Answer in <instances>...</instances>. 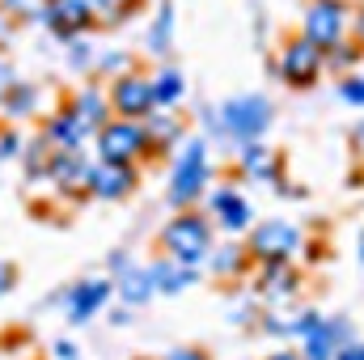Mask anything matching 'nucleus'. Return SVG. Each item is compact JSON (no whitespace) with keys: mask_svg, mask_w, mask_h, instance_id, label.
<instances>
[{"mask_svg":"<svg viewBox=\"0 0 364 360\" xmlns=\"http://www.w3.org/2000/svg\"><path fill=\"white\" fill-rule=\"evenodd\" d=\"M275 123V106L272 97L263 93H233L225 97L220 106H208L203 110V132L220 136V140H233V144H255L272 132Z\"/></svg>","mask_w":364,"mask_h":360,"instance_id":"obj_1","label":"nucleus"},{"mask_svg":"<svg viewBox=\"0 0 364 360\" xmlns=\"http://www.w3.org/2000/svg\"><path fill=\"white\" fill-rule=\"evenodd\" d=\"M208 182H212V144H208V136H186L170 162L166 199L174 203V212H186L199 199H208V191H212Z\"/></svg>","mask_w":364,"mask_h":360,"instance_id":"obj_2","label":"nucleus"},{"mask_svg":"<svg viewBox=\"0 0 364 360\" xmlns=\"http://www.w3.org/2000/svg\"><path fill=\"white\" fill-rule=\"evenodd\" d=\"M157 246H161L166 259H174V263H182V268L199 271L203 263H208V255H212V221H208L203 212H195V208L174 212V216L161 225Z\"/></svg>","mask_w":364,"mask_h":360,"instance_id":"obj_3","label":"nucleus"},{"mask_svg":"<svg viewBox=\"0 0 364 360\" xmlns=\"http://www.w3.org/2000/svg\"><path fill=\"white\" fill-rule=\"evenodd\" d=\"M352 0H305V13H301V38H309L314 47L331 51L339 43L352 38Z\"/></svg>","mask_w":364,"mask_h":360,"instance_id":"obj_4","label":"nucleus"},{"mask_svg":"<svg viewBox=\"0 0 364 360\" xmlns=\"http://www.w3.org/2000/svg\"><path fill=\"white\" fill-rule=\"evenodd\" d=\"M272 68H275V77H279L288 90H314V85L326 77V51H322V47H314L309 38L292 34V38H284V43H279Z\"/></svg>","mask_w":364,"mask_h":360,"instance_id":"obj_5","label":"nucleus"},{"mask_svg":"<svg viewBox=\"0 0 364 360\" xmlns=\"http://www.w3.org/2000/svg\"><path fill=\"white\" fill-rule=\"evenodd\" d=\"M246 250H250L255 268L259 263H292L296 250H305V233L288 216H267V221H255Z\"/></svg>","mask_w":364,"mask_h":360,"instance_id":"obj_6","label":"nucleus"},{"mask_svg":"<svg viewBox=\"0 0 364 360\" xmlns=\"http://www.w3.org/2000/svg\"><path fill=\"white\" fill-rule=\"evenodd\" d=\"M93 157L97 162H119V166H140L144 157H153L144 123H132V119L102 123L97 136H93Z\"/></svg>","mask_w":364,"mask_h":360,"instance_id":"obj_7","label":"nucleus"},{"mask_svg":"<svg viewBox=\"0 0 364 360\" xmlns=\"http://www.w3.org/2000/svg\"><path fill=\"white\" fill-rule=\"evenodd\" d=\"M106 97H110V115L114 119H132V123H144L153 110H157V93H153V73L136 68L119 81L106 85Z\"/></svg>","mask_w":364,"mask_h":360,"instance_id":"obj_8","label":"nucleus"},{"mask_svg":"<svg viewBox=\"0 0 364 360\" xmlns=\"http://www.w3.org/2000/svg\"><path fill=\"white\" fill-rule=\"evenodd\" d=\"M43 30H51L60 43H73V38H90L97 30V13H93V0H47L43 17H38Z\"/></svg>","mask_w":364,"mask_h":360,"instance_id":"obj_9","label":"nucleus"},{"mask_svg":"<svg viewBox=\"0 0 364 360\" xmlns=\"http://www.w3.org/2000/svg\"><path fill=\"white\" fill-rule=\"evenodd\" d=\"M208 221H216L229 238L250 233V229H255V203H250L233 182H220V186L208 191Z\"/></svg>","mask_w":364,"mask_h":360,"instance_id":"obj_10","label":"nucleus"},{"mask_svg":"<svg viewBox=\"0 0 364 360\" xmlns=\"http://www.w3.org/2000/svg\"><path fill=\"white\" fill-rule=\"evenodd\" d=\"M106 268H110V284H114V297L127 305V309H136V305H149L153 297H157V288H153V280H149V263H136L127 250H114L110 259H106Z\"/></svg>","mask_w":364,"mask_h":360,"instance_id":"obj_11","label":"nucleus"},{"mask_svg":"<svg viewBox=\"0 0 364 360\" xmlns=\"http://www.w3.org/2000/svg\"><path fill=\"white\" fill-rule=\"evenodd\" d=\"M110 297H114V284L102 280V275H90V280H77V284L60 297V305H64V318H68L73 327H85L93 314H102V309L110 305Z\"/></svg>","mask_w":364,"mask_h":360,"instance_id":"obj_12","label":"nucleus"},{"mask_svg":"<svg viewBox=\"0 0 364 360\" xmlns=\"http://www.w3.org/2000/svg\"><path fill=\"white\" fill-rule=\"evenodd\" d=\"M140 186V166H119V162H97L90 166V199L102 203H123Z\"/></svg>","mask_w":364,"mask_h":360,"instance_id":"obj_13","label":"nucleus"},{"mask_svg":"<svg viewBox=\"0 0 364 360\" xmlns=\"http://www.w3.org/2000/svg\"><path fill=\"white\" fill-rule=\"evenodd\" d=\"M90 153H55L51 162V195H60L64 203H81L90 199Z\"/></svg>","mask_w":364,"mask_h":360,"instance_id":"obj_14","label":"nucleus"},{"mask_svg":"<svg viewBox=\"0 0 364 360\" xmlns=\"http://www.w3.org/2000/svg\"><path fill=\"white\" fill-rule=\"evenodd\" d=\"M352 339H356V335H352V322H348V318H326V314H322L318 327L301 339L296 352H301V360H335Z\"/></svg>","mask_w":364,"mask_h":360,"instance_id":"obj_15","label":"nucleus"},{"mask_svg":"<svg viewBox=\"0 0 364 360\" xmlns=\"http://www.w3.org/2000/svg\"><path fill=\"white\" fill-rule=\"evenodd\" d=\"M43 136H47V144H51L55 153H90V144H93V132L68 110V102L47 115Z\"/></svg>","mask_w":364,"mask_h":360,"instance_id":"obj_16","label":"nucleus"},{"mask_svg":"<svg viewBox=\"0 0 364 360\" xmlns=\"http://www.w3.org/2000/svg\"><path fill=\"white\" fill-rule=\"evenodd\" d=\"M301 292V271L296 263H259L255 268V297L267 305H288Z\"/></svg>","mask_w":364,"mask_h":360,"instance_id":"obj_17","label":"nucleus"},{"mask_svg":"<svg viewBox=\"0 0 364 360\" xmlns=\"http://www.w3.org/2000/svg\"><path fill=\"white\" fill-rule=\"evenodd\" d=\"M237 170L250 182H284V153L255 140V144H237Z\"/></svg>","mask_w":364,"mask_h":360,"instance_id":"obj_18","label":"nucleus"},{"mask_svg":"<svg viewBox=\"0 0 364 360\" xmlns=\"http://www.w3.org/2000/svg\"><path fill=\"white\" fill-rule=\"evenodd\" d=\"M68 110L90 127L93 136H97V127L102 123H110L114 115H110V97H106V85H97V81H85V85H77L73 97H68Z\"/></svg>","mask_w":364,"mask_h":360,"instance_id":"obj_19","label":"nucleus"},{"mask_svg":"<svg viewBox=\"0 0 364 360\" xmlns=\"http://www.w3.org/2000/svg\"><path fill=\"white\" fill-rule=\"evenodd\" d=\"M174 34H178V13H174V0H157L153 4V17H149V30H144V47L149 55H170L174 51Z\"/></svg>","mask_w":364,"mask_h":360,"instance_id":"obj_20","label":"nucleus"},{"mask_svg":"<svg viewBox=\"0 0 364 360\" xmlns=\"http://www.w3.org/2000/svg\"><path fill=\"white\" fill-rule=\"evenodd\" d=\"M144 132H149V149L157 157L161 153H178L182 140H186V123H182V115H174V110H153L144 119Z\"/></svg>","mask_w":364,"mask_h":360,"instance_id":"obj_21","label":"nucleus"},{"mask_svg":"<svg viewBox=\"0 0 364 360\" xmlns=\"http://www.w3.org/2000/svg\"><path fill=\"white\" fill-rule=\"evenodd\" d=\"M149 280H153L157 297H182L186 288H195V284H199V271L182 268V263L166 259V255H157V259L149 263Z\"/></svg>","mask_w":364,"mask_h":360,"instance_id":"obj_22","label":"nucleus"},{"mask_svg":"<svg viewBox=\"0 0 364 360\" xmlns=\"http://www.w3.org/2000/svg\"><path fill=\"white\" fill-rule=\"evenodd\" d=\"M43 110V85L38 81H13L9 93L0 97V119L4 123H17V119H34Z\"/></svg>","mask_w":364,"mask_h":360,"instance_id":"obj_23","label":"nucleus"},{"mask_svg":"<svg viewBox=\"0 0 364 360\" xmlns=\"http://www.w3.org/2000/svg\"><path fill=\"white\" fill-rule=\"evenodd\" d=\"M203 268L212 271L216 280H242V275L250 271V250H246L242 242L212 246V255H208V263H203Z\"/></svg>","mask_w":364,"mask_h":360,"instance_id":"obj_24","label":"nucleus"},{"mask_svg":"<svg viewBox=\"0 0 364 360\" xmlns=\"http://www.w3.org/2000/svg\"><path fill=\"white\" fill-rule=\"evenodd\" d=\"M153 93H157V110H178L186 102V73L178 64H161L153 73Z\"/></svg>","mask_w":364,"mask_h":360,"instance_id":"obj_25","label":"nucleus"},{"mask_svg":"<svg viewBox=\"0 0 364 360\" xmlns=\"http://www.w3.org/2000/svg\"><path fill=\"white\" fill-rule=\"evenodd\" d=\"M136 68H140L136 55L114 51V47H102V51H97V64H93V81L110 85V81H119V77H127V73H136Z\"/></svg>","mask_w":364,"mask_h":360,"instance_id":"obj_26","label":"nucleus"},{"mask_svg":"<svg viewBox=\"0 0 364 360\" xmlns=\"http://www.w3.org/2000/svg\"><path fill=\"white\" fill-rule=\"evenodd\" d=\"M263 331L275 335V339H296L301 335V322H305V309H288V305H272L267 314H259Z\"/></svg>","mask_w":364,"mask_h":360,"instance_id":"obj_27","label":"nucleus"},{"mask_svg":"<svg viewBox=\"0 0 364 360\" xmlns=\"http://www.w3.org/2000/svg\"><path fill=\"white\" fill-rule=\"evenodd\" d=\"M140 9H144V0H93L97 26H127Z\"/></svg>","mask_w":364,"mask_h":360,"instance_id":"obj_28","label":"nucleus"},{"mask_svg":"<svg viewBox=\"0 0 364 360\" xmlns=\"http://www.w3.org/2000/svg\"><path fill=\"white\" fill-rule=\"evenodd\" d=\"M364 60V47L356 38H348V43H339V47H331L326 51V73H335V77H348V73H356V64Z\"/></svg>","mask_w":364,"mask_h":360,"instance_id":"obj_29","label":"nucleus"},{"mask_svg":"<svg viewBox=\"0 0 364 360\" xmlns=\"http://www.w3.org/2000/svg\"><path fill=\"white\" fill-rule=\"evenodd\" d=\"M97 51H102V47H93V38H73V43H64V64H68L73 73H81V77H93Z\"/></svg>","mask_w":364,"mask_h":360,"instance_id":"obj_30","label":"nucleus"},{"mask_svg":"<svg viewBox=\"0 0 364 360\" xmlns=\"http://www.w3.org/2000/svg\"><path fill=\"white\" fill-rule=\"evenodd\" d=\"M47 0H0V17L9 21H38Z\"/></svg>","mask_w":364,"mask_h":360,"instance_id":"obj_31","label":"nucleus"},{"mask_svg":"<svg viewBox=\"0 0 364 360\" xmlns=\"http://www.w3.org/2000/svg\"><path fill=\"white\" fill-rule=\"evenodd\" d=\"M21 149H26V136H21L13 123H0V166L21 162Z\"/></svg>","mask_w":364,"mask_h":360,"instance_id":"obj_32","label":"nucleus"},{"mask_svg":"<svg viewBox=\"0 0 364 360\" xmlns=\"http://www.w3.org/2000/svg\"><path fill=\"white\" fill-rule=\"evenodd\" d=\"M339 97H343L348 106H364V73H348V77H339Z\"/></svg>","mask_w":364,"mask_h":360,"instance_id":"obj_33","label":"nucleus"},{"mask_svg":"<svg viewBox=\"0 0 364 360\" xmlns=\"http://www.w3.org/2000/svg\"><path fill=\"white\" fill-rule=\"evenodd\" d=\"M229 318H233V327H255L259 322V309H255V301H233Z\"/></svg>","mask_w":364,"mask_h":360,"instance_id":"obj_34","label":"nucleus"},{"mask_svg":"<svg viewBox=\"0 0 364 360\" xmlns=\"http://www.w3.org/2000/svg\"><path fill=\"white\" fill-rule=\"evenodd\" d=\"M161 360H208L203 348H195V344H178V348H170Z\"/></svg>","mask_w":364,"mask_h":360,"instance_id":"obj_35","label":"nucleus"},{"mask_svg":"<svg viewBox=\"0 0 364 360\" xmlns=\"http://www.w3.org/2000/svg\"><path fill=\"white\" fill-rule=\"evenodd\" d=\"M13 81H17V68H13V60L0 51V97L9 93V85H13Z\"/></svg>","mask_w":364,"mask_h":360,"instance_id":"obj_36","label":"nucleus"},{"mask_svg":"<svg viewBox=\"0 0 364 360\" xmlns=\"http://www.w3.org/2000/svg\"><path fill=\"white\" fill-rule=\"evenodd\" d=\"M13 288H17V268H13V263H4V259H0V297H9V292H13Z\"/></svg>","mask_w":364,"mask_h":360,"instance_id":"obj_37","label":"nucleus"},{"mask_svg":"<svg viewBox=\"0 0 364 360\" xmlns=\"http://www.w3.org/2000/svg\"><path fill=\"white\" fill-rule=\"evenodd\" d=\"M335 360H364V344H360V339H352V344H348Z\"/></svg>","mask_w":364,"mask_h":360,"instance_id":"obj_38","label":"nucleus"},{"mask_svg":"<svg viewBox=\"0 0 364 360\" xmlns=\"http://www.w3.org/2000/svg\"><path fill=\"white\" fill-rule=\"evenodd\" d=\"M352 38L364 47V9H356V17H352Z\"/></svg>","mask_w":364,"mask_h":360,"instance_id":"obj_39","label":"nucleus"},{"mask_svg":"<svg viewBox=\"0 0 364 360\" xmlns=\"http://www.w3.org/2000/svg\"><path fill=\"white\" fill-rule=\"evenodd\" d=\"M55 360H77V348H73L68 339H60V344H55Z\"/></svg>","mask_w":364,"mask_h":360,"instance_id":"obj_40","label":"nucleus"},{"mask_svg":"<svg viewBox=\"0 0 364 360\" xmlns=\"http://www.w3.org/2000/svg\"><path fill=\"white\" fill-rule=\"evenodd\" d=\"M352 149H360V153H364V123L352 127Z\"/></svg>","mask_w":364,"mask_h":360,"instance_id":"obj_41","label":"nucleus"},{"mask_svg":"<svg viewBox=\"0 0 364 360\" xmlns=\"http://www.w3.org/2000/svg\"><path fill=\"white\" fill-rule=\"evenodd\" d=\"M263 360H301V352H288L284 348V352H272V356H263Z\"/></svg>","mask_w":364,"mask_h":360,"instance_id":"obj_42","label":"nucleus"},{"mask_svg":"<svg viewBox=\"0 0 364 360\" xmlns=\"http://www.w3.org/2000/svg\"><path fill=\"white\" fill-rule=\"evenodd\" d=\"M110 322H119V327H127V322H132V309H114V318H110Z\"/></svg>","mask_w":364,"mask_h":360,"instance_id":"obj_43","label":"nucleus"},{"mask_svg":"<svg viewBox=\"0 0 364 360\" xmlns=\"http://www.w3.org/2000/svg\"><path fill=\"white\" fill-rule=\"evenodd\" d=\"M4 34H9V17H0V47H4Z\"/></svg>","mask_w":364,"mask_h":360,"instance_id":"obj_44","label":"nucleus"},{"mask_svg":"<svg viewBox=\"0 0 364 360\" xmlns=\"http://www.w3.org/2000/svg\"><path fill=\"white\" fill-rule=\"evenodd\" d=\"M360 263H364V233H360Z\"/></svg>","mask_w":364,"mask_h":360,"instance_id":"obj_45","label":"nucleus"},{"mask_svg":"<svg viewBox=\"0 0 364 360\" xmlns=\"http://www.w3.org/2000/svg\"><path fill=\"white\" fill-rule=\"evenodd\" d=\"M0 123H4V119H0Z\"/></svg>","mask_w":364,"mask_h":360,"instance_id":"obj_46","label":"nucleus"}]
</instances>
